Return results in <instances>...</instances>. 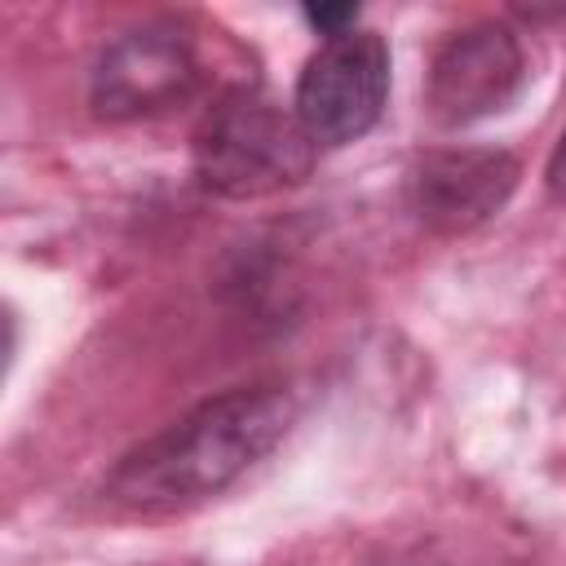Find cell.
Returning <instances> with one entry per match:
<instances>
[{
	"label": "cell",
	"mask_w": 566,
	"mask_h": 566,
	"mask_svg": "<svg viewBox=\"0 0 566 566\" xmlns=\"http://www.w3.org/2000/svg\"><path fill=\"white\" fill-rule=\"evenodd\" d=\"M296 420V394L283 380L221 389L159 433L128 447L102 478V500L124 513L164 517L239 482Z\"/></svg>",
	"instance_id": "obj_1"
},
{
	"label": "cell",
	"mask_w": 566,
	"mask_h": 566,
	"mask_svg": "<svg viewBox=\"0 0 566 566\" xmlns=\"http://www.w3.org/2000/svg\"><path fill=\"white\" fill-rule=\"evenodd\" d=\"M314 150L296 111H283L256 84L226 88L203 111L190 142L199 186L221 199H261L301 186L314 168Z\"/></svg>",
	"instance_id": "obj_2"
},
{
	"label": "cell",
	"mask_w": 566,
	"mask_h": 566,
	"mask_svg": "<svg viewBox=\"0 0 566 566\" xmlns=\"http://www.w3.org/2000/svg\"><path fill=\"white\" fill-rule=\"evenodd\" d=\"M203 84L195 35L181 18H150L119 31L93 62L88 106L106 124L159 119L186 106Z\"/></svg>",
	"instance_id": "obj_3"
},
{
	"label": "cell",
	"mask_w": 566,
	"mask_h": 566,
	"mask_svg": "<svg viewBox=\"0 0 566 566\" xmlns=\"http://www.w3.org/2000/svg\"><path fill=\"white\" fill-rule=\"evenodd\" d=\"M389 97V49L376 31L358 27L323 40L296 80V119L314 146H349L367 137Z\"/></svg>",
	"instance_id": "obj_4"
},
{
	"label": "cell",
	"mask_w": 566,
	"mask_h": 566,
	"mask_svg": "<svg viewBox=\"0 0 566 566\" xmlns=\"http://www.w3.org/2000/svg\"><path fill=\"white\" fill-rule=\"evenodd\" d=\"M526 84V49L509 22L482 18L451 31L424 71V111L442 128L500 115Z\"/></svg>",
	"instance_id": "obj_5"
},
{
	"label": "cell",
	"mask_w": 566,
	"mask_h": 566,
	"mask_svg": "<svg viewBox=\"0 0 566 566\" xmlns=\"http://www.w3.org/2000/svg\"><path fill=\"white\" fill-rule=\"evenodd\" d=\"M522 164L495 146H438L411 159L402 195L429 234H469L486 226L517 190Z\"/></svg>",
	"instance_id": "obj_6"
},
{
	"label": "cell",
	"mask_w": 566,
	"mask_h": 566,
	"mask_svg": "<svg viewBox=\"0 0 566 566\" xmlns=\"http://www.w3.org/2000/svg\"><path fill=\"white\" fill-rule=\"evenodd\" d=\"M305 22L332 40V35H345V31H358V9L354 4H310L305 9Z\"/></svg>",
	"instance_id": "obj_7"
},
{
	"label": "cell",
	"mask_w": 566,
	"mask_h": 566,
	"mask_svg": "<svg viewBox=\"0 0 566 566\" xmlns=\"http://www.w3.org/2000/svg\"><path fill=\"white\" fill-rule=\"evenodd\" d=\"M544 177H548V190H553V199H562V203H566V133L557 137V146H553V155H548V168H544Z\"/></svg>",
	"instance_id": "obj_8"
}]
</instances>
